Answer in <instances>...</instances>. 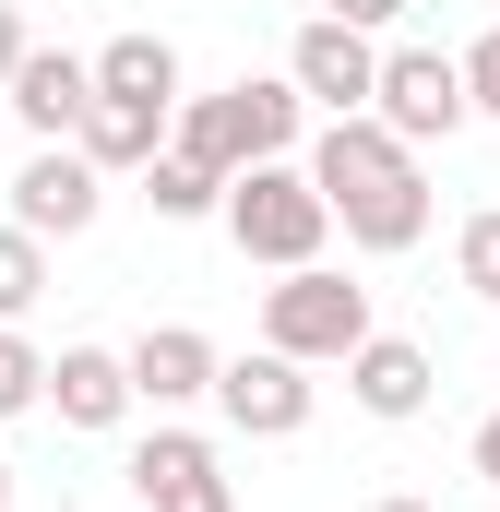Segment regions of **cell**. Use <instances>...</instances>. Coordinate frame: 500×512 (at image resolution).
Segmentation results:
<instances>
[{
	"label": "cell",
	"instance_id": "obj_1",
	"mask_svg": "<svg viewBox=\"0 0 500 512\" xmlns=\"http://www.w3.org/2000/svg\"><path fill=\"white\" fill-rule=\"evenodd\" d=\"M310 179H322V203H334L346 251L393 262V251H417V239H429V167H417V143H405V131H381L370 108H358V120H322Z\"/></svg>",
	"mask_w": 500,
	"mask_h": 512
},
{
	"label": "cell",
	"instance_id": "obj_2",
	"mask_svg": "<svg viewBox=\"0 0 500 512\" xmlns=\"http://www.w3.org/2000/svg\"><path fill=\"white\" fill-rule=\"evenodd\" d=\"M298 131H310V96H298V72H239L227 96H179V155L191 167H215V179H239V167H262V155H298Z\"/></svg>",
	"mask_w": 500,
	"mask_h": 512
},
{
	"label": "cell",
	"instance_id": "obj_3",
	"mask_svg": "<svg viewBox=\"0 0 500 512\" xmlns=\"http://www.w3.org/2000/svg\"><path fill=\"white\" fill-rule=\"evenodd\" d=\"M215 227L239 239V262L298 274V262H322V239H334V203H322L310 155H262V167H239V179H227V215H215Z\"/></svg>",
	"mask_w": 500,
	"mask_h": 512
},
{
	"label": "cell",
	"instance_id": "obj_4",
	"mask_svg": "<svg viewBox=\"0 0 500 512\" xmlns=\"http://www.w3.org/2000/svg\"><path fill=\"white\" fill-rule=\"evenodd\" d=\"M370 334H381V322H370V286H346L334 262H298V274L262 286V346H286V358H310V370H346Z\"/></svg>",
	"mask_w": 500,
	"mask_h": 512
},
{
	"label": "cell",
	"instance_id": "obj_5",
	"mask_svg": "<svg viewBox=\"0 0 500 512\" xmlns=\"http://www.w3.org/2000/svg\"><path fill=\"white\" fill-rule=\"evenodd\" d=\"M381 131H405L417 155L429 143H453V131L477 120V96H465V48H381V96H370Z\"/></svg>",
	"mask_w": 500,
	"mask_h": 512
},
{
	"label": "cell",
	"instance_id": "obj_6",
	"mask_svg": "<svg viewBox=\"0 0 500 512\" xmlns=\"http://www.w3.org/2000/svg\"><path fill=\"white\" fill-rule=\"evenodd\" d=\"M310 405H322V382H310V358H286V346H250V358L215 370V417H227L239 441H298Z\"/></svg>",
	"mask_w": 500,
	"mask_h": 512
},
{
	"label": "cell",
	"instance_id": "obj_7",
	"mask_svg": "<svg viewBox=\"0 0 500 512\" xmlns=\"http://www.w3.org/2000/svg\"><path fill=\"white\" fill-rule=\"evenodd\" d=\"M286 72H298V96H310L322 120H358V108L381 96V36H370V24L310 12V24H298V48H286Z\"/></svg>",
	"mask_w": 500,
	"mask_h": 512
},
{
	"label": "cell",
	"instance_id": "obj_8",
	"mask_svg": "<svg viewBox=\"0 0 500 512\" xmlns=\"http://www.w3.org/2000/svg\"><path fill=\"white\" fill-rule=\"evenodd\" d=\"M96 203H108V167L84 143H36L24 179H12V227H36V239H84Z\"/></svg>",
	"mask_w": 500,
	"mask_h": 512
},
{
	"label": "cell",
	"instance_id": "obj_9",
	"mask_svg": "<svg viewBox=\"0 0 500 512\" xmlns=\"http://www.w3.org/2000/svg\"><path fill=\"white\" fill-rule=\"evenodd\" d=\"M131 489H143V512H239V477L203 429H155L131 453Z\"/></svg>",
	"mask_w": 500,
	"mask_h": 512
},
{
	"label": "cell",
	"instance_id": "obj_10",
	"mask_svg": "<svg viewBox=\"0 0 500 512\" xmlns=\"http://www.w3.org/2000/svg\"><path fill=\"white\" fill-rule=\"evenodd\" d=\"M48 405H60V429H120L143 382H131V346H60L48 358Z\"/></svg>",
	"mask_w": 500,
	"mask_h": 512
},
{
	"label": "cell",
	"instance_id": "obj_11",
	"mask_svg": "<svg viewBox=\"0 0 500 512\" xmlns=\"http://www.w3.org/2000/svg\"><path fill=\"white\" fill-rule=\"evenodd\" d=\"M96 108V60L84 48H24V72H12V120L36 131V143H72Z\"/></svg>",
	"mask_w": 500,
	"mask_h": 512
},
{
	"label": "cell",
	"instance_id": "obj_12",
	"mask_svg": "<svg viewBox=\"0 0 500 512\" xmlns=\"http://www.w3.org/2000/svg\"><path fill=\"white\" fill-rule=\"evenodd\" d=\"M215 370H227V346H215V334H191V322L131 334V382H143V405H155V417L203 405V393H215Z\"/></svg>",
	"mask_w": 500,
	"mask_h": 512
},
{
	"label": "cell",
	"instance_id": "obj_13",
	"mask_svg": "<svg viewBox=\"0 0 500 512\" xmlns=\"http://www.w3.org/2000/svg\"><path fill=\"white\" fill-rule=\"evenodd\" d=\"M346 393H358V417H429V393H441V370H429V346H405V334H370L358 358H346Z\"/></svg>",
	"mask_w": 500,
	"mask_h": 512
},
{
	"label": "cell",
	"instance_id": "obj_14",
	"mask_svg": "<svg viewBox=\"0 0 500 512\" xmlns=\"http://www.w3.org/2000/svg\"><path fill=\"white\" fill-rule=\"evenodd\" d=\"M167 131H179V108H131V96H96L72 143H84V155H96L108 179H143V167L167 155Z\"/></svg>",
	"mask_w": 500,
	"mask_h": 512
},
{
	"label": "cell",
	"instance_id": "obj_15",
	"mask_svg": "<svg viewBox=\"0 0 500 512\" xmlns=\"http://www.w3.org/2000/svg\"><path fill=\"white\" fill-rule=\"evenodd\" d=\"M96 96L179 108V48H167V36H108V48H96Z\"/></svg>",
	"mask_w": 500,
	"mask_h": 512
},
{
	"label": "cell",
	"instance_id": "obj_16",
	"mask_svg": "<svg viewBox=\"0 0 500 512\" xmlns=\"http://www.w3.org/2000/svg\"><path fill=\"white\" fill-rule=\"evenodd\" d=\"M143 203H155L167 227H191V215H227V179H215V167H191V155L167 143V155L143 167Z\"/></svg>",
	"mask_w": 500,
	"mask_h": 512
},
{
	"label": "cell",
	"instance_id": "obj_17",
	"mask_svg": "<svg viewBox=\"0 0 500 512\" xmlns=\"http://www.w3.org/2000/svg\"><path fill=\"white\" fill-rule=\"evenodd\" d=\"M48 298V239L36 227H0V322H24Z\"/></svg>",
	"mask_w": 500,
	"mask_h": 512
},
{
	"label": "cell",
	"instance_id": "obj_18",
	"mask_svg": "<svg viewBox=\"0 0 500 512\" xmlns=\"http://www.w3.org/2000/svg\"><path fill=\"white\" fill-rule=\"evenodd\" d=\"M24 405H48V358L24 346V322H0V417H24Z\"/></svg>",
	"mask_w": 500,
	"mask_h": 512
},
{
	"label": "cell",
	"instance_id": "obj_19",
	"mask_svg": "<svg viewBox=\"0 0 500 512\" xmlns=\"http://www.w3.org/2000/svg\"><path fill=\"white\" fill-rule=\"evenodd\" d=\"M453 262H465V286H477V298L500 310V203H477V215H465V239H453Z\"/></svg>",
	"mask_w": 500,
	"mask_h": 512
},
{
	"label": "cell",
	"instance_id": "obj_20",
	"mask_svg": "<svg viewBox=\"0 0 500 512\" xmlns=\"http://www.w3.org/2000/svg\"><path fill=\"white\" fill-rule=\"evenodd\" d=\"M465 96H477V120H500V24L465 48Z\"/></svg>",
	"mask_w": 500,
	"mask_h": 512
},
{
	"label": "cell",
	"instance_id": "obj_21",
	"mask_svg": "<svg viewBox=\"0 0 500 512\" xmlns=\"http://www.w3.org/2000/svg\"><path fill=\"white\" fill-rule=\"evenodd\" d=\"M322 12H334V24H370V36H381V24H405V0H322Z\"/></svg>",
	"mask_w": 500,
	"mask_h": 512
},
{
	"label": "cell",
	"instance_id": "obj_22",
	"mask_svg": "<svg viewBox=\"0 0 500 512\" xmlns=\"http://www.w3.org/2000/svg\"><path fill=\"white\" fill-rule=\"evenodd\" d=\"M465 465H477V477H489V489H500V405H489V417H477V441H465Z\"/></svg>",
	"mask_w": 500,
	"mask_h": 512
},
{
	"label": "cell",
	"instance_id": "obj_23",
	"mask_svg": "<svg viewBox=\"0 0 500 512\" xmlns=\"http://www.w3.org/2000/svg\"><path fill=\"white\" fill-rule=\"evenodd\" d=\"M24 48H36V36H24V24H12V0H0V96H12V72H24Z\"/></svg>",
	"mask_w": 500,
	"mask_h": 512
},
{
	"label": "cell",
	"instance_id": "obj_24",
	"mask_svg": "<svg viewBox=\"0 0 500 512\" xmlns=\"http://www.w3.org/2000/svg\"><path fill=\"white\" fill-rule=\"evenodd\" d=\"M370 512H441V501H417V489H381V501Z\"/></svg>",
	"mask_w": 500,
	"mask_h": 512
},
{
	"label": "cell",
	"instance_id": "obj_25",
	"mask_svg": "<svg viewBox=\"0 0 500 512\" xmlns=\"http://www.w3.org/2000/svg\"><path fill=\"white\" fill-rule=\"evenodd\" d=\"M0 512H12V465H0Z\"/></svg>",
	"mask_w": 500,
	"mask_h": 512
}]
</instances>
